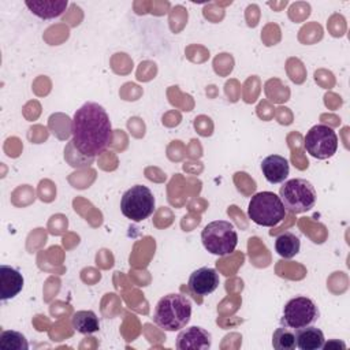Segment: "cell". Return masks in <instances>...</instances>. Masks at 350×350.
Segmentation results:
<instances>
[{
    "label": "cell",
    "instance_id": "9",
    "mask_svg": "<svg viewBox=\"0 0 350 350\" xmlns=\"http://www.w3.org/2000/svg\"><path fill=\"white\" fill-rule=\"evenodd\" d=\"M220 279L215 268L201 267L191 272L189 278V288L196 295H209L219 287Z\"/></svg>",
    "mask_w": 350,
    "mask_h": 350
},
{
    "label": "cell",
    "instance_id": "6",
    "mask_svg": "<svg viewBox=\"0 0 350 350\" xmlns=\"http://www.w3.org/2000/svg\"><path fill=\"white\" fill-rule=\"evenodd\" d=\"M120 211L133 221H142L148 219L154 211L153 193L144 185L130 187L122 196Z\"/></svg>",
    "mask_w": 350,
    "mask_h": 350
},
{
    "label": "cell",
    "instance_id": "3",
    "mask_svg": "<svg viewBox=\"0 0 350 350\" xmlns=\"http://www.w3.org/2000/svg\"><path fill=\"white\" fill-rule=\"evenodd\" d=\"M247 216L258 226L275 227L284 219L286 209L273 191H260L250 198Z\"/></svg>",
    "mask_w": 350,
    "mask_h": 350
},
{
    "label": "cell",
    "instance_id": "11",
    "mask_svg": "<svg viewBox=\"0 0 350 350\" xmlns=\"http://www.w3.org/2000/svg\"><path fill=\"white\" fill-rule=\"evenodd\" d=\"M25 280L22 273L10 265L0 267V298L3 301L16 297L23 288Z\"/></svg>",
    "mask_w": 350,
    "mask_h": 350
},
{
    "label": "cell",
    "instance_id": "18",
    "mask_svg": "<svg viewBox=\"0 0 350 350\" xmlns=\"http://www.w3.org/2000/svg\"><path fill=\"white\" fill-rule=\"evenodd\" d=\"M272 346L276 350H293L297 347L295 332L288 327H279L272 335Z\"/></svg>",
    "mask_w": 350,
    "mask_h": 350
},
{
    "label": "cell",
    "instance_id": "15",
    "mask_svg": "<svg viewBox=\"0 0 350 350\" xmlns=\"http://www.w3.org/2000/svg\"><path fill=\"white\" fill-rule=\"evenodd\" d=\"M72 328L79 334H93L100 329V321L93 310H78L71 319Z\"/></svg>",
    "mask_w": 350,
    "mask_h": 350
},
{
    "label": "cell",
    "instance_id": "16",
    "mask_svg": "<svg viewBox=\"0 0 350 350\" xmlns=\"http://www.w3.org/2000/svg\"><path fill=\"white\" fill-rule=\"evenodd\" d=\"M299 249H301L299 238L290 231L282 232L275 239V250L283 258H293L295 254H298Z\"/></svg>",
    "mask_w": 350,
    "mask_h": 350
},
{
    "label": "cell",
    "instance_id": "2",
    "mask_svg": "<svg viewBox=\"0 0 350 350\" xmlns=\"http://www.w3.org/2000/svg\"><path fill=\"white\" fill-rule=\"evenodd\" d=\"M191 317V302L187 297L172 293L159 299L153 321L164 331H179L185 328Z\"/></svg>",
    "mask_w": 350,
    "mask_h": 350
},
{
    "label": "cell",
    "instance_id": "19",
    "mask_svg": "<svg viewBox=\"0 0 350 350\" xmlns=\"http://www.w3.org/2000/svg\"><path fill=\"white\" fill-rule=\"evenodd\" d=\"M339 347L346 349V345H345L343 342L338 340V339H332V340H329V342H327V343L324 342V345H323V347H321V349L328 350V349H339Z\"/></svg>",
    "mask_w": 350,
    "mask_h": 350
},
{
    "label": "cell",
    "instance_id": "17",
    "mask_svg": "<svg viewBox=\"0 0 350 350\" xmlns=\"http://www.w3.org/2000/svg\"><path fill=\"white\" fill-rule=\"evenodd\" d=\"M0 349L3 350H27L29 342L22 332L7 329L0 334Z\"/></svg>",
    "mask_w": 350,
    "mask_h": 350
},
{
    "label": "cell",
    "instance_id": "14",
    "mask_svg": "<svg viewBox=\"0 0 350 350\" xmlns=\"http://www.w3.org/2000/svg\"><path fill=\"white\" fill-rule=\"evenodd\" d=\"M294 332L297 347L301 350H319L325 342L323 331L313 325L294 329Z\"/></svg>",
    "mask_w": 350,
    "mask_h": 350
},
{
    "label": "cell",
    "instance_id": "13",
    "mask_svg": "<svg viewBox=\"0 0 350 350\" xmlns=\"http://www.w3.org/2000/svg\"><path fill=\"white\" fill-rule=\"evenodd\" d=\"M25 4L31 14L41 19L57 18L68 5L67 0H27Z\"/></svg>",
    "mask_w": 350,
    "mask_h": 350
},
{
    "label": "cell",
    "instance_id": "8",
    "mask_svg": "<svg viewBox=\"0 0 350 350\" xmlns=\"http://www.w3.org/2000/svg\"><path fill=\"white\" fill-rule=\"evenodd\" d=\"M304 146L312 157L327 160L338 150V135L331 126L314 124L306 133Z\"/></svg>",
    "mask_w": 350,
    "mask_h": 350
},
{
    "label": "cell",
    "instance_id": "4",
    "mask_svg": "<svg viewBox=\"0 0 350 350\" xmlns=\"http://www.w3.org/2000/svg\"><path fill=\"white\" fill-rule=\"evenodd\" d=\"M201 241L209 253L227 256L232 253L238 245V232L232 223L227 220H215L204 227Z\"/></svg>",
    "mask_w": 350,
    "mask_h": 350
},
{
    "label": "cell",
    "instance_id": "12",
    "mask_svg": "<svg viewBox=\"0 0 350 350\" xmlns=\"http://www.w3.org/2000/svg\"><path fill=\"white\" fill-rule=\"evenodd\" d=\"M261 171L269 183H282L290 172V164L280 154H269L261 161Z\"/></svg>",
    "mask_w": 350,
    "mask_h": 350
},
{
    "label": "cell",
    "instance_id": "1",
    "mask_svg": "<svg viewBox=\"0 0 350 350\" xmlns=\"http://www.w3.org/2000/svg\"><path fill=\"white\" fill-rule=\"evenodd\" d=\"M72 145L83 156L94 157L112 142L113 131L107 111L97 103H85L71 120Z\"/></svg>",
    "mask_w": 350,
    "mask_h": 350
},
{
    "label": "cell",
    "instance_id": "10",
    "mask_svg": "<svg viewBox=\"0 0 350 350\" xmlns=\"http://www.w3.org/2000/svg\"><path fill=\"white\" fill-rule=\"evenodd\" d=\"M211 345V334L197 325L182 329L176 336V347L179 350H208Z\"/></svg>",
    "mask_w": 350,
    "mask_h": 350
},
{
    "label": "cell",
    "instance_id": "7",
    "mask_svg": "<svg viewBox=\"0 0 350 350\" xmlns=\"http://www.w3.org/2000/svg\"><path fill=\"white\" fill-rule=\"evenodd\" d=\"M320 316L319 308L308 297H295L291 298L283 308V316L280 319L284 327L291 329L304 328L312 325L317 321Z\"/></svg>",
    "mask_w": 350,
    "mask_h": 350
},
{
    "label": "cell",
    "instance_id": "5",
    "mask_svg": "<svg viewBox=\"0 0 350 350\" xmlns=\"http://www.w3.org/2000/svg\"><path fill=\"white\" fill-rule=\"evenodd\" d=\"M279 197L284 209L291 213H304L310 211L317 200L314 186L302 178L286 180L279 190Z\"/></svg>",
    "mask_w": 350,
    "mask_h": 350
}]
</instances>
